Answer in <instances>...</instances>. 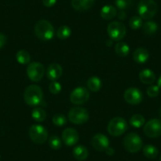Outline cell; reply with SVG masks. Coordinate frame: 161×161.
<instances>
[{"mask_svg": "<svg viewBox=\"0 0 161 161\" xmlns=\"http://www.w3.org/2000/svg\"><path fill=\"white\" fill-rule=\"evenodd\" d=\"M159 117L161 118V108H159Z\"/></svg>", "mask_w": 161, "mask_h": 161, "instance_id": "60d3db41", "label": "cell"}, {"mask_svg": "<svg viewBox=\"0 0 161 161\" xmlns=\"http://www.w3.org/2000/svg\"><path fill=\"white\" fill-rule=\"evenodd\" d=\"M66 122H67V119L65 117V115L62 114H56L52 118V123L57 126H63L66 125Z\"/></svg>", "mask_w": 161, "mask_h": 161, "instance_id": "4dcf8cb0", "label": "cell"}, {"mask_svg": "<svg viewBox=\"0 0 161 161\" xmlns=\"http://www.w3.org/2000/svg\"><path fill=\"white\" fill-rule=\"evenodd\" d=\"M133 0H115V5L120 10H124L132 6Z\"/></svg>", "mask_w": 161, "mask_h": 161, "instance_id": "1f68e13d", "label": "cell"}, {"mask_svg": "<svg viewBox=\"0 0 161 161\" xmlns=\"http://www.w3.org/2000/svg\"><path fill=\"white\" fill-rule=\"evenodd\" d=\"M48 144L49 146L54 150H58L62 147L61 139H60L58 136L55 135L51 136L48 141Z\"/></svg>", "mask_w": 161, "mask_h": 161, "instance_id": "f546056e", "label": "cell"}, {"mask_svg": "<svg viewBox=\"0 0 161 161\" xmlns=\"http://www.w3.org/2000/svg\"><path fill=\"white\" fill-rule=\"evenodd\" d=\"M139 79L143 84L152 85L156 80V75L151 69H143L139 74Z\"/></svg>", "mask_w": 161, "mask_h": 161, "instance_id": "ac0fdd59", "label": "cell"}, {"mask_svg": "<svg viewBox=\"0 0 161 161\" xmlns=\"http://www.w3.org/2000/svg\"><path fill=\"white\" fill-rule=\"evenodd\" d=\"M62 140L67 146H74L78 142L79 134L74 128H66L62 134Z\"/></svg>", "mask_w": 161, "mask_h": 161, "instance_id": "4fadbf2b", "label": "cell"}, {"mask_svg": "<svg viewBox=\"0 0 161 161\" xmlns=\"http://www.w3.org/2000/svg\"><path fill=\"white\" fill-rule=\"evenodd\" d=\"M143 32L147 36H151L156 33L158 29V25L155 21H148L145 22L142 26Z\"/></svg>", "mask_w": 161, "mask_h": 161, "instance_id": "d4e9b609", "label": "cell"}, {"mask_svg": "<svg viewBox=\"0 0 161 161\" xmlns=\"http://www.w3.org/2000/svg\"><path fill=\"white\" fill-rule=\"evenodd\" d=\"M87 87L90 91L97 92L100 91L102 87V82L99 77H92L87 80Z\"/></svg>", "mask_w": 161, "mask_h": 161, "instance_id": "44dd1931", "label": "cell"}, {"mask_svg": "<svg viewBox=\"0 0 161 161\" xmlns=\"http://www.w3.org/2000/svg\"><path fill=\"white\" fill-rule=\"evenodd\" d=\"M63 74V68L58 63H54L49 65L46 71L47 77L52 81L58 80Z\"/></svg>", "mask_w": 161, "mask_h": 161, "instance_id": "9a60e30c", "label": "cell"}, {"mask_svg": "<svg viewBox=\"0 0 161 161\" xmlns=\"http://www.w3.org/2000/svg\"><path fill=\"white\" fill-rule=\"evenodd\" d=\"M73 156L76 159L79 161H83L87 159L89 156V152L86 147L84 145H77L73 149Z\"/></svg>", "mask_w": 161, "mask_h": 161, "instance_id": "ffe728a7", "label": "cell"}, {"mask_svg": "<svg viewBox=\"0 0 161 161\" xmlns=\"http://www.w3.org/2000/svg\"><path fill=\"white\" fill-rule=\"evenodd\" d=\"M32 118L38 123H41L47 118V113L42 108H36L32 111Z\"/></svg>", "mask_w": 161, "mask_h": 161, "instance_id": "cb8c5ba5", "label": "cell"}, {"mask_svg": "<svg viewBox=\"0 0 161 161\" xmlns=\"http://www.w3.org/2000/svg\"><path fill=\"white\" fill-rule=\"evenodd\" d=\"M100 16L104 20H111L117 16V9L111 5H106L102 7Z\"/></svg>", "mask_w": 161, "mask_h": 161, "instance_id": "d6986e66", "label": "cell"}, {"mask_svg": "<svg viewBox=\"0 0 161 161\" xmlns=\"http://www.w3.org/2000/svg\"><path fill=\"white\" fill-rule=\"evenodd\" d=\"M43 91L36 85H31L25 89L24 92V100L29 106L36 107L43 102Z\"/></svg>", "mask_w": 161, "mask_h": 161, "instance_id": "6da1fadb", "label": "cell"}, {"mask_svg": "<svg viewBox=\"0 0 161 161\" xmlns=\"http://www.w3.org/2000/svg\"><path fill=\"white\" fill-rule=\"evenodd\" d=\"M6 43H7V37H6V36L4 34L0 33V49L3 47Z\"/></svg>", "mask_w": 161, "mask_h": 161, "instance_id": "d590c367", "label": "cell"}, {"mask_svg": "<svg viewBox=\"0 0 161 161\" xmlns=\"http://www.w3.org/2000/svg\"><path fill=\"white\" fill-rule=\"evenodd\" d=\"M108 33L111 40L119 42L121 40H123L126 36V26L120 21H114L108 25Z\"/></svg>", "mask_w": 161, "mask_h": 161, "instance_id": "52a82bcc", "label": "cell"}, {"mask_svg": "<svg viewBox=\"0 0 161 161\" xmlns=\"http://www.w3.org/2000/svg\"><path fill=\"white\" fill-rule=\"evenodd\" d=\"M159 161H161V156H160V157H159Z\"/></svg>", "mask_w": 161, "mask_h": 161, "instance_id": "b9f144b4", "label": "cell"}, {"mask_svg": "<svg viewBox=\"0 0 161 161\" xmlns=\"http://www.w3.org/2000/svg\"><path fill=\"white\" fill-rule=\"evenodd\" d=\"M124 100L126 103L131 105H137L143 100V94L140 89L131 87L124 92Z\"/></svg>", "mask_w": 161, "mask_h": 161, "instance_id": "7c38bea8", "label": "cell"}, {"mask_svg": "<svg viewBox=\"0 0 161 161\" xmlns=\"http://www.w3.org/2000/svg\"><path fill=\"white\" fill-rule=\"evenodd\" d=\"M147 94L151 98H155L159 94V88L158 86H151L147 89Z\"/></svg>", "mask_w": 161, "mask_h": 161, "instance_id": "836d02e7", "label": "cell"}, {"mask_svg": "<svg viewBox=\"0 0 161 161\" xmlns=\"http://www.w3.org/2000/svg\"><path fill=\"white\" fill-rule=\"evenodd\" d=\"M29 135L31 140L36 144L41 145L46 142L48 137L47 130L41 125H32L29 130Z\"/></svg>", "mask_w": 161, "mask_h": 161, "instance_id": "ba28073f", "label": "cell"}, {"mask_svg": "<svg viewBox=\"0 0 161 161\" xmlns=\"http://www.w3.org/2000/svg\"><path fill=\"white\" fill-rule=\"evenodd\" d=\"M129 25L134 30H137L143 26V19L140 16H134L130 19Z\"/></svg>", "mask_w": 161, "mask_h": 161, "instance_id": "f1b7e54d", "label": "cell"}, {"mask_svg": "<svg viewBox=\"0 0 161 161\" xmlns=\"http://www.w3.org/2000/svg\"><path fill=\"white\" fill-rule=\"evenodd\" d=\"M106 45L108 46V47H111L112 45V40H108L106 43Z\"/></svg>", "mask_w": 161, "mask_h": 161, "instance_id": "f35d334b", "label": "cell"}, {"mask_svg": "<svg viewBox=\"0 0 161 161\" xmlns=\"http://www.w3.org/2000/svg\"><path fill=\"white\" fill-rule=\"evenodd\" d=\"M133 58L137 63L143 64L148 61L149 58V53H148V51L145 47H138L133 53Z\"/></svg>", "mask_w": 161, "mask_h": 161, "instance_id": "2e32d148", "label": "cell"}, {"mask_svg": "<svg viewBox=\"0 0 161 161\" xmlns=\"http://www.w3.org/2000/svg\"><path fill=\"white\" fill-rule=\"evenodd\" d=\"M143 154L148 159H154L158 156V149L152 145H146L143 148Z\"/></svg>", "mask_w": 161, "mask_h": 161, "instance_id": "4316f807", "label": "cell"}, {"mask_svg": "<svg viewBox=\"0 0 161 161\" xmlns=\"http://www.w3.org/2000/svg\"><path fill=\"white\" fill-rule=\"evenodd\" d=\"M16 59L18 63L21 65H26L30 63L31 57L29 52L25 50H20L16 54Z\"/></svg>", "mask_w": 161, "mask_h": 161, "instance_id": "603a6c76", "label": "cell"}, {"mask_svg": "<svg viewBox=\"0 0 161 161\" xmlns=\"http://www.w3.org/2000/svg\"><path fill=\"white\" fill-rule=\"evenodd\" d=\"M48 89L51 93L56 95V94H58L61 92L62 86L59 82H58L56 80H54V81H52L51 84L49 85Z\"/></svg>", "mask_w": 161, "mask_h": 161, "instance_id": "d6a6232c", "label": "cell"}, {"mask_svg": "<svg viewBox=\"0 0 161 161\" xmlns=\"http://www.w3.org/2000/svg\"><path fill=\"white\" fill-rule=\"evenodd\" d=\"M144 133L151 138H156L161 135V119H153L144 126Z\"/></svg>", "mask_w": 161, "mask_h": 161, "instance_id": "8fae6325", "label": "cell"}, {"mask_svg": "<svg viewBox=\"0 0 161 161\" xmlns=\"http://www.w3.org/2000/svg\"><path fill=\"white\" fill-rule=\"evenodd\" d=\"M143 145L142 139L136 133H129L123 139V146L125 149L131 153H135L140 151Z\"/></svg>", "mask_w": 161, "mask_h": 161, "instance_id": "5b68a950", "label": "cell"}, {"mask_svg": "<svg viewBox=\"0 0 161 161\" xmlns=\"http://www.w3.org/2000/svg\"><path fill=\"white\" fill-rule=\"evenodd\" d=\"M145 120L144 116L140 114H134L130 119V124L135 128H140L145 125Z\"/></svg>", "mask_w": 161, "mask_h": 161, "instance_id": "484cf974", "label": "cell"}, {"mask_svg": "<svg viewBox=\"0 0 161 161\" xmlns=\"http://www.w3.org/2000/svg\"><path fill=\"white\" fill-rule=\"evenodd\" d=\"M71 35L70 28L66 25H63L58 29L56 32V36L60 40H66L69 38Z\"/></svg>", "mask_w": 161, "mask_h": 161, "instance_id": "83f0119b", "label": "cell"}, {"mask_svg": "<svg viewBox=\"0 0 161 161\" xmlns=\"http://www.w3.org/2000/svg\"><path fill=\"white\" fill-rule=\"evenodd\" d=\"M45 69L44 65L38 62H32L27 67L28 77L33 82H39L44 77Z\"/></svg>", "mask_w": 161, "mask_h": 161, "instance_id": "9c48e42d", "label": "cell"}, {"mask_svg": "<svg viewBox=\"0 0 161 161\" xmlns=\"http://www.w3.org/2000/svg\"><path fill=\"white\" fill-rule=\"evenodd\" d=\"M95 0H72L71 5L77 11H84L89 10L93 6Z\"/></svg>", "mask_w": 161, "mask_h": 161, "instance_id": "e0dca14e", "label": "cell"}, {"mask_svg": "<svg viewBox=\"0 0 161 161\" xmlns=\"http://www.w3.org/2000/svg\"><path fill=\"white\" fill-rule=\"evenodd\" d=\"M57 0H42L43 4L46 7H52L55 3Z\"/></svg>", "mask_w": 161, "mask_h": 161, "instance_id": "e575fe53", "label": "cell"}, {"mask_svg": "<svg viewBox=\"0 0 161 161\" xmlns=\"http://www.w3.org/2000/svg\"><path fill=\"white\" fill-rule=\"evenodd\" d=\"M90 94L86 88L79 86L71 92L69 100L72 103L75 105H81L86 103L89 100Z\"/></svg>", "mask_w": 161, "mask_h": 161, "instance_id": "30bf717a", "label": "cell"}, {"mask_svg": "<svg viewBox=\"0 0 161 161\" xmlns=\"http://www.w3.org/2000/svg\"><path fill=\"white\" fill-rule=\"evenodd\" d=\"M114 51L118 55L121 57H126L130 53V47L125 42H118L114 47Z\"/></svg>", "mask_w": 161, "mask_h": 161, "instance_id": "7402d4cb", "label": "cell"}, {"mask_svg": "<svg viewBox=\"0 0 161 161\" xmlns=\"http://www.w3.org/2000/svg\"><path fill=\"white\" fill-rule=\"evenodd\" d=\"M34 32L39 40L48 41L55 36V29L48 21L40 20L36 23L34 26Z\"/></svg>", "mask_w": 161, "mask_h": 161, "instance_id": "7a4b0ae2", "label": "cell"}, {"mask_svg": "<svg viewBox=\"0 0 161 161\" xmlns=\"http://www.w3.org/2000/svg\"><path fill=\"white\" fill-rule=\"evenodd\" d=\"M157 4L154 0H141L137 5V12L142 19H152L157 13Z\"/></svg>", "mask_w": 161, "mask_h": 161, "instance_id": "3957f363", "label": "cell"}, {"mask_svg": "<svg viewBox=\"0 0 161 161\" xmlns=\"http://www.w3.org/2000/svg\"><path fill=\"white\" fill-rule=\"evenodd\" d=\"M128 129L127 122L122 117H114L108 125V131L113 137L123 135Z\"/></svg>", "mask_w": 161, "mask_h": 161, "instance_id": "277c9868", "label": "cell"}, {"mask_svg": "<svg viewBox=\"0 0 161 161\" xmlns=\"http://www.w3.org/2000/svg\"><path fill=\"white\" fill-rule=\"evenodd\" d=\"M106 153H107V155H108V156H113V155H114V148H111V147H108V148H107L106 149Z\"/></svg>", "mask_w": 161, "mask_h": 161, "instance_id": "74e56055", "label": "cell"}, {"mask_svg": "<svg viewBox=\"0 0 161 161\" xmlns=\"http://www.w3.org/2000/svg\"><path fill=\"white\" fill-rule=\"evenodd\" d=\"M157 86H159V88H160L161 89V76L159 77V78L158 79V81H157Z\"/></svg>", "mask_w": 161, "mask_h": 161, "instance_id": "ab89813d", "label": "cell"}, {"mask_svg": "<svg viewBox=\"0 0 161 161\" xmlns=\"http://www.w3.org/2000/svg\"><path fill=\"white\" fill-rule=\"evenodd\" d=\"M117 16L119 18V20L123 21V20H125L126 18V14L125 13V11L123 10H121V11L119 12V14H117Z\"/></svg>", "mask_w": 161, "mask_h": 161, "instance_id": "8d00e7d4", "label": "cell"}, {"mask_svg": "<svg viewBox=\"0 0 161 161\" xmlns=\"http://www.w3.org/2000/svg\"><path fill=\"white\" fill-rule=\"evenodd\" d=\"M91 144L97 151L104 152L109 147L110 142L108 137L102 134H97L92 137Z\"/></svg>", "mask_w": 161, "mask_h": 161, "instance_id": "5bb4252c", "label": "cell"}, {"mask_svg": "<svg viewBox=\"0 0 161 161\" xmlns=\"http://www.w3.org/2000/svg\"><path fill=\"white\" fill-rule=\"evenodd\" d=\"M89 112L86 109L80 107H74L68 113V119L74 124H84L89 120Z\"/></svg>", "mask_w": 161, "mask_h": 161, "instance_id": "8992f818", "label": "cell"}]
</instances>
